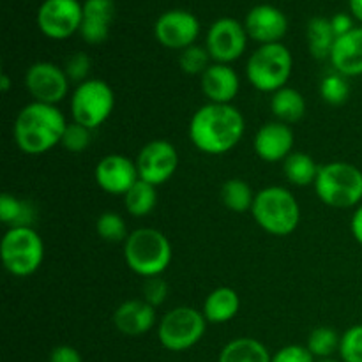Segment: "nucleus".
Wrapping results in <instances>:
<instances>
[{"instance_id":"nucleus-16","label":"nucleus","mask_w":362,"mask_h":362,"mask_svg":"<svg viewBox=\"0 0 362 362\" xmlns=\"http://www.w3.org/2000/svg\"><path fill=\"white\" fill-rule=\"evenodd\" d=\"M94 179L105 193L124 197L140 180L136 163L122 154H108L98 163Z\"/></svg>"},{"instance_id":"nucleus-14","label":"nucleus","mask_w":362,"mask_h":362,"mask_svg":"<svg viewBox=\"0 0 362 362\" xmlns=\"http://www.w3.org/2000/svg\"><path fill=\"white\" fill-rule=\"evenodd\" d=\"M200 30V20L186 9L165 11L154 23V35L159 45L177 52L197 45Z\"/></svg>"},{"instance_id":"nucleus-44","label":"nucleus","mask_w":362,"mask_h":362,"mask_svg":"<svg viewBox=\"0 0 362 362\" xmlns=\"http://www.w3.org/2000/svg\"><path fill=\"white\" fill-rule=\"evenodd\" d=\"M317 362H343V361L334 359V357H329V359H317Z\"/></svg>"},{"instance_id":"nucleus-36","label":"nucleus","mask_w":362,"mask_h":362,"mask_svg":"<svg viewBox=\"0 0 362 362\" xmlns=\"http://www.w3.org/2000/svg\"><path fill=\"white\" fill-rule=\"evenodd\" d=\"M90 69H92V60L90 57L83 52L73 53V55L66 60V66H64V71H66L69 81H74L76 85L90 80V78H88Z\"/></svg>"},{"instance_id":"nucleus-32","label":"nucleus","mask_w":362,"mask_h":362,"mask_svg":"<svg viewBox=\"0 0 362 362\" xmlns=\"http://www.w3.org/2000/svg\"><path fill=\"white\" fill-rule=\"evenodd\" d=\"M95 232L101 237L103 240L112 244L126 243V239L129 237L127 233V225L124 221V218L117 212H103L101 216L95 221Z\"/></svg>"},{"instance_id":"nucleus-27","label":"nucleus","mask_w":362,"mask_h":362,"mask_svg":"<svg viewBox=\"0 0 362 362\" xmlns=\"http://www.w3.org/2000/svg\"><path fill=\"white\" fill-rule=\"evenodd\" d=\"M0 219L9 228L14 226H32L35 221V207L32 202L21 200L11 193L0 197Z\"/></svg>"},{"instance_id":"nucleus-18","label":"nucleus","mask_w":362,"mask_h":362,"mask_svg":"<svg viewBox=\"0 0 362 362\" xmlns=\"http://www.w3.org/2000/svg\"><path fill=\"white\" fill-rule=\"evenodd\" d=\"M200 85L209 103L216 105H232L240 90L239 74L228 64L212 62L200 76Z\"/></svg>"},{"instance_id":"nucleus-35","label":"nucleus","mask_w":362,"mask_h":362,"mask_svg":"<svg viewBox=\"0 0 362 362\" xmlns=\"http://www.w3.org/2000/svg\"><path fill=\"white\" fill-rule=\"evenodd\" d=\"M92 140V131L87 129L85 126H80L76 122H69L67 124L66 131L62 134V145L67 152L71 154H80V152L87 151L88 145H90Z\"/></svg>"},{"instance_id":"nucleus-31","label":"nucleus","mask_w":362,"mask_h":362,"mask_svg":"<svg viewBox=\"0 0 362 362\" xmlns=\"http://www.w3.org/2000/svg\"><path fill=\"white\" fill-rule=\"evenodd\" d=\"M318 90H320V98L324 99L327 105L339 106L345 105V103L349 101L352 88H350L349 78L332 71V73L325 74V76L322 78L320 88H318Z\"/></svg>"},{"instance_id":"nucleus-38","label":"nucleus","mask_w":362,"mask_h":362,"mask_svg":"<svg viewBox=\"0 0 362 362\" xmlns=\"http://www.w3.org/2000/svg\"><path fill=\"white\" fill-rule=\"evenodd\" d=\"M271 362H317V359L306 346L286 345L272 356Z\"/></svg>"},{"instance_id":"nucleus-25","label":"nucleus","mask_w":362,"mask_h":362,"mask_svg":"<svg viewBox=\"0 0 362 362\" xmlns=\"http://www.w3.org/2000/svg\"><path fill=\"white\" fill-rule=\"evenodd\" d=\"M306 41L308 49L317 60L331 59L332 48H334L336 35L331 27V18L313 16L306 25Z\"/></svg>"},{"instance_id":"nucleus-19","label":"nucleus","mask_w":362,"mask_h":362,"mask_svg":"<svg viewBox=\"0 0 362 362\" xmlns=\"http://www.w3.org/2000/svg\"><path fill=\"white\" fill-rule=\"evenodd\" d=\"M113 325L120 334L129 338L147 334L156 325V308L144 299L124 300L113 311Z\"/></svg>"},{"instance_id":"nucleus-26","label":"nucleus","mask_w":362,"mask_h":362,"mask_svg":"<svg viewBox=\"0 0 362 362\" xmlns=\"http://www.w3.org/2000/svg\"><path fill=\"white\" fill-rule=\"evenodd\" d=\"M318 170H320V165H317V161L310 154L300 151H293L283 161V173H285L286 180L297 187L313 186Z\"/></svg>"},{"instance_id":"nucleus-41","label":"nucleus","mask_w":362,"mask_h":362,"mask_svg":"<svg viewBox=\"0 0 362 362\" xmlns=\"http://www.w3.org/2000/svg\"><path fill=\"white\" fill-rule=\"evenodd\" d=\"M350 230H352L354 239L362 246V204L354 211L352 221H350Z\"/></svg>"},{"instance_id":"nucleus-33","label":"nucleus","mask_w":362,"mask_h":362,"mask_svg":"<svg viewBox=\"0 0 362 362\" xmlns=\"http://www.w3.org/2000/svg\"><path fill=\"white\" fill-rule=\"evenodd\" d=\"M212 57L205 45H193L179 53V67L189 76H202L211 67Z\"/></svg>"},{"instance_id":"nucleus-21","label":"nucleus","mask_w":362,"mask_h":362,"mask_svg":"<svg viewBox=\"0 0 362 362\" xmlns=\"http://www.w3.org/2000/svg\"><path fill=\"white\" fill-rule=\"evenodd\" d=\"M332 71L346 78L362 76V25L336 39L331 53Z\"/></svg>"},{"instance_id":"nucleus-29","label":"nucleus","mask_w":362,"mask_h":362,"mask_svg":"<svg viewBox=\"0 0 362 362\" xmlns=\"http://www.w3.org/2000/svg\"><path fill=\"white\" fill-rule=\"evenodd\" d=\"M156 204H158V187L141 179L124 194V205L134 218L148 216L156 209Z\"/></svg>"},{"instance_id":"nucleus-40","label":"nucleus","mask_w":362,"mask_h":362,"mask_svg":"<svg viewBox=\"0 0 362 362\" xmlns=\"http://www.w3.org/2000/svg\"><path fill=\"white\" fill-rule=\"evenodd\" d=\"M49 362H83V357L74 346L60 345L49 352Z\"/></svg>"},{"instance_id":"nucleus-17","label":"nucleus","mask_w":362,"mask_h":362,"mask_svg":"<svg viewBox=\"0 0 362 362\" xmlns=\"http://www.w3.org/2000/svg\"><path fill=\"white\" fill-rule=\"evenodd\" d=\"M296 134L288 124L279 120L267 122L257 131L253 148L258 158L265 163H283L293 152Z\"/></svg>"},{"instance_id":"nucleus-5","label":"nucleus","mask_w":362,"mask_h":362,"mask_svg":"<svg viewBox=\"0 0 362 362\" xmlns=\"http://www.w3.org/2000/svg\"><path fill=\"white\" fill-rule=\"evenodd\" d=\"M313 187L318 200L327 207H359L362 204V170L346 161L320 165Z\"/></svg>"},{"instance_id":"nucleus-12","label":"nucleus","mask_w":362,"mask_h":362,"mask_svg":"<svg viewBox=\"0 0 362 362\" xmlns=\"http://www.w3.org/2000/svg\"><path fill=\"white\" fill-rule=\"evenodd\" d=\"M69 78L64 67L48 60L32 64L25 73V88L32 95V101L45 105H59L69 94Z\"/></svg>"},{"instance_id":"nucleus-23","label":"nucleus","mask_w":362,"mask_h":362,"mask_svg":"<svg viewBox=\"0 0 362 362\" xmlns=\"http://www.w3.org/2000/svg\"><path fill=\"white\" fill-rule=\"evenodd\" d=\"M271 112L283 124H296L306 113V99L297 88L283 87L271 98Z\"/></svg>"},{"instance_id":"nucleus-37","label":"nucleus","mask_w":362,"mask_h":362,"mask_svg":"<svg viewBox=\"0 0 362 362\" xmlns=\"http://www.w3.org/2000/svg\"><path fill=\"white\" fill-rule=\"evenodd\" d=\"M168 283L161 278V276H156V278L145 279L144 286H141V296H144L145 303H148L151 306L158 308L168 297Z\"/></svg>"},{"instance_id":"nucleus-4","label":"nucleus","mask_w":362,"mask_h":362,"mask_svg":"<svg viewBox=\"0 0 362 362\" xmlns=\"http://www.w3.org/2000/svg\"><path fill=\"white\" fill-rule=\"evenodd\" d=\"M251 214L264 232L274 237H286L299 226L300 205L286 187L269 186L257 193Z\"/></svg>"},{"instance_id":"nucleus-34","label":"nucleus","mask_w":362,"mask_h":362,"mask_svg":"<svg viewBox=\"0 0 362 362\" xmlns=\"http://www.w3.org/2000/svg\"><path fill=\"white\" fill-rule=\"evenodd\" d=\"M338 354L343 362H362V324L352 325L343 332Z\"/></svg>"},{"instance_id":"nucleus-15","label":"nucleus","mask_w":362,"mask_h":362,"mask_svg":"<svg viewBox=\"0 0 362 362\" xmlns=\"http://www.w3.org/2000/svg\"><path fill=\"white\" fill-rule=\"evenodd\" d=\"M244 27L251 41L260 45L281 42L288 32V18L279 7L271 4H258L247 11Z\"/></svg>"},{"instance_id":"nucleus-28","label":"nucleus","mask_w":362,"mask_h":362,"mask_svg":"<svg viewBox=\"0 0 362 362\" xmlns=\"http://www.w3.org/2000/svg\"><path fill=\"white\" fill-rule=\"evenodd\" d=\"M255 197H257V193H253L250 184L243 179H228L221 186L223 205L235 214L251 212Z\"/></svg>"},{"instance_id":"nucleus-30","label":"nucleus","mask_w":362,"mask_h":362,"mask_svg":"<svg viewBox=\"0 0 362 362\" xmlns=\"http://www.w3.org/2000/svg\"><path fill=\"white\" fill-rule=\"evenodd\" d=\"M339 341H341V336L334 329L320 325L310 332L306 349L313 354L315 359H329L339 350Z\"/></svg>"},{"instance_id":"nucleus-1","label":"nucleus","mask_w":362,"mask_h":362,"mask_svg":"<svg viewBox=\"0 0 362 362\" xmlns=\"http://www.w3.org/2000/svg\"><path fill=\"white\" fill-rule=\"evenodd\" d=\"M246 131L243 112L233 105L207 103L193 113L187 134L194 147L204 154L221 156L240 144Z\"/></svg>"},{"instance_id":"nucleus-20","label":"nucleus","mask_w":362,"mask_h":362,"mask_svg":"<svg viewBox=\"0 0 362 362\" xmlns=\"http://www.w3.org/2000/svg\"><path fill=\"white\" fill-rule=\"evenodd\" d=\"M115 18V2L113 0H85L83 21L80 35L87 45H103L108 41Z\"/></svg>"},{"instance_id":"nucleus-24","label":"nucleus","mask_w":362,"mask_h":362,"mask_svg":"<svg viewBox=\"0 0 362 362\" xmlns=\"http://www.w3.org/2000/svg\"><path fill=\"white\" fill-rule=\"evenodd\" d=\"M267 346L255 338H235L226 343L219 352L218 362H271Z\"/></svg>"},{"instance_id":"nucleus-22","label":"nucleus","mask_w":362,"mask_h":362,"mask_svg":"<svg viewBox=\"0 0 362 362\" xmlns=\"http://www.w3.org/2000/svg\"><path fill=\"white\" fill-rule=\"evenodd\" d=\"M239 311V293L233 288H230V286H219V288L212 290L207 296L202 313H204L205 320L209 324H226V322L233 320Z\"/></svg>"},{"instance_id":"nucleus-11","label":"nucleus","mask_w":362,"mask_h":362,"mask_svg":"<svg viewBox=\"0 0 362 362\" xmlns=\"http://www.w3.org/2000/svg\"><path fill=\"white\" fill-rule=\"evenodd\" d=\"M247 41H250V35L244 23L232 16H223L209 27L207 35H205V48L211 53L212 62L230 66L244 55Z\"/></svg>"},{"instance_id":"nucleus-2","label":"nucleus","mask_w":362,"mask_h":362,"mask_svg":"<svg viewBox=\"0 0 362 362\" xmlns=\"http://www.w3.org/2000/svg\"><path fill=\"white\" fill-rule=\"evenodd\" d=\"M67 120L59 106L32 101L18 112L13 134L18 148L28 156H42L60 145Z\"/></svg>"},{"instance_id":"nucleus-42","label":"nucleus","mask_w":362,"mask_h":362,"mask_svg":"<svg viewBox=\"0 0 362 362\" xmlns=\"http://www.w3.org/2000/svg\"><path fill=\"white\" fill-rule=\"evenodd\" d=\"M350 14L354 16V20L359 21L362 25V0H349Z\"/></svg>"},{"instance_id":"nucleus-3","label":"nucleus","mask_w":362,"mask_h":362,"mask_svg":"<svg viewBox=\"0 0 362 362\" xmlns=\"http://www.w3.org/2000/svg\"><path fill=\"white\" fill-rule=\"evenodd\" d=\"M173 250L168 237L156 228H136L124 243V260L140 278L161 276L172 264Z\"/></svg>"},{"instance_id":"nucleus-13","label":"nucleus","mask_w":362,"mask_h":362,"mask_svg":"<svg viewBox=\"0 0 362 362\" xmlns=\"http://www.w3.org/2000/svg\"><path fill=\"white\" fill-rule=\"evenodd\" d=\"M134 163L140 179L158 187L175 175L179 168V152L175 145L159 138L145 144L138 152Z\"/></svg>"},{"instance_id":"nucleus-10","label":"nucleus","mask_w":362,"mask_h":362,"mask_svg":"<svg viewBox=\"0 0 362 362\" xmlns=\"http://www.w3.org/2000/svg\"><path fill=\"white\" fill-rule=\"evenodd\" d=\"M83 2L80 0H42L35 14L39 32L52 41H66L80 34Z\"/></svg>"},{"instance_id":"nucleus-9","label":"nucleus","mask_w":362,"mask_h":362,"mask_svg":"<svg viewBox=\"0 0 362 362\" xmlns=\"http://www.w3.org/2000/svg\"><path fill=\"white\" fill-rule=\"evenodd\" d=\"M207 324L204 313L197 308L177 306L158 324L159 343L170 352H186L202 341Z\"/></svg>"},{"instance_id":"nucleus-6","label":"nucleus","mask_w":362,"mask_h":362,"mask_svg":"<svg viewBox=\"0 0 362 362\" xmlns=\"http://www.w3.org/2000/svg\"><path fill=\"white\" fill-rule=\"evenodd\" d=\"M293 69L292 52L283 42L260 45L246 62V78L257 90L274 94L286 87Z\"/></svg>"},{"instance_id":"nucleus-8","label":"nucleus","mask_w":362,"mask_h":362,"mask_svg":"<svg viewBox=\"0 0 362 362\" xmlns=\"http://www.w3.org/2000/svg\"><path fill=\"white\" fill-rule=\"evenodd\" d=\"M115 108V92L105 80L90 78L76 85L71 95L73 122L94 131L112 117Z\"/></svg>"},{"instance_id":"nucleus-39","label":"nucleus","mask_w":362,"mask_h":362,"mask_svg":"<svg viewBox=\"0 0 362 362\" xmlns=\"http://www.w3.org/2000/svg\"><path fill=\"white\" fill-rule=\"evenodd\" d=\"M331 27H332V30H334L336 39H338V37H341V35L352 32L357 25H356V20H354V16L350 13H336L334 16H331Z\"/></svg>"},{"instance_id":"nucleus-7","label":"nucleus","mask_w":362,"mask_h":362,"mask_svg":"<svg viewBox=\"0 0 362 362\" xmlns=\"http://www.w3.org/2000/svg\"><path fill=\"white\" fill-rule=\"evenodd\" d=\"M0 258L9 274L27 278L39 271L45 260V243L32 226L7 228L0 243Z\"/></svg>"},{"instance_id":"nucleus-43","label":"nucleus","mask_w":362,"mask_h":362,"mask_svg":"<svg viewBox=\"0 0 362 362\" xmlns=\"http://www.w3.org/2000/svg\"><path fill=\"white\" fill-rule=\"evenodd\" d=\"M11 88V78L7 76L6 73H2V76H0V90L6 94V92H9Z\"/></svg>"}]
</instances>
